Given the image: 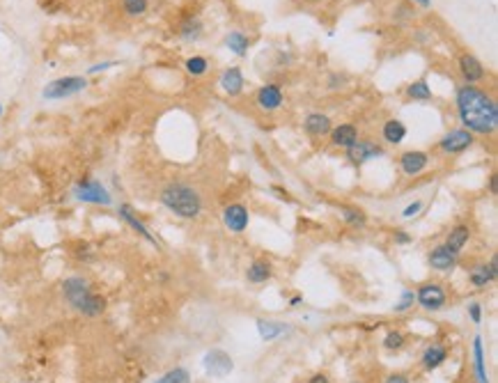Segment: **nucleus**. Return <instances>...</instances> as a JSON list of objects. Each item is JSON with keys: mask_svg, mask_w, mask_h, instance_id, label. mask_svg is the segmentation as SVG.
<instances>
[{"mask_svg": "<svg viewBox=\"0 0 498 383\" xmlns=\"http://www.w3.org/2000/svg\"><path fill=\"white\" fill-rule=\"evenodd\" d=\"M457 113L470 133H494L498 127L496 101L480 87L464 85L457 90Z\"/></svg>", "mask_w": 498, "mask_h": 383, "instance_id": "f257e3e1", "label": "nucleus"}, {"mask_svg": "<svg viewBox=\"0 0 498 383\" xmlns=\"http://www.w3.org/2000/svg\"><path fill=\"white\" fill-rule=\"evenodd\" d=\"M63 294L74 310L83 317H99L106 310V298L90 289V283L80 276H72L63 283Z\"/></svg>", "mask_w": 498, "mask_h": 383, "instance_id": "f03ea898", "label": "nucleus"}, {"mask_svg": "<svg viewBox=\"0 0 498 383\" xmlns=\"http://www.w3.org/2000/svg\"><path fill=\"white\" fill-rule=\"evenodd\" d=\"M161 204L180 218H197L202 211L200 193L188 184H168L161 190Z\"/></svg>", "mask_w": 498, "mask_h": 383, "instance_id": "7ed1b4c3", "label": "nucleus"}, {"mask_svg": "<svg viewBox=\"0 0 498 383\" xmlns=\"http://www.w3.org/2000/svg\"><path fill=\"white\" fill-rule=\"evenodd\" d=\"M87 87V78L83 76H63V78H56L51 80V83L44 85L42 90V97L46 101H60V99H67V97H76Z\"/></svg>", "mask_w": 498, "mask_h": 383, "instance_id": "20e7f679", "label": "nucleus"}, {"mask_svg": "<svg viewBox=\"0 0 498 383\" xmlns=\"http://www.w3.org/2000/svg\"><path fill=\"white\" fill-rule=\"evenodd\" d=\"M74 197H76L78 202L99 204V207L113 204V197L108 193V188L97 179H80L76 186H74Z\"/></svg>", "mask_w": 498, "mask_h": 383, "instance_id": "39448f33", "label": "nucleus"}, {"mask_svg": "<svg viewBox=\"0 0 498 383\" xmlns=\"http://www.w3.org/2000/svg\"><path fill=\"white\" fill-rule=\"evenodd\" d=\"M202 365H204V372L209 376L223 379V376H228L232 369H235V360H232L230 353L223 351V349H211V351L204 353Z\"/></svg>", "mask_w": 498, "mask_h": 383, "instance_id": "423d86ee", "label": "nucleus"}, {"mask_svg": "<svg viewBox=\"0 0 498 383\" xmlns=\"http://www.w3.org/2000/svg\"><path fill=\"white\" fill-rule=\"evenodd\" d=\"M415 303L429 312H436L441 307H446V292H443L439 283H425L415 292Z\"/></svg>", "mask_w": 498, "mask_h": 383, "instance_id": "0eeeda50", "label": "nucleus"}, {"mask_svg": "<svg viewBox=\"0 0 498 383\" xmlns=\"http://www.w3.org/2000/svg\"><path fill=\"white\" fill-rule=\"evenodd\" d=\"M473 145V133L466 131V129H455V131L446 133L439 142V147L446 154H462Z\"/></svg>", "mask_w": 498, "mask_h": 383, "instance_id": "6e6552de", "label": "nucleus"}, {"mask_svg": "<svg viewBox=\"0 0 498 383\" xmlns=\"http://www.w3.org/2000/svg\"><path fill=\"white\" fill-rule=\"evenodd\" d=\"M223 223L230 232L241 234V232L248 228V209H246L243 204H230V207H225L223 211Z\"/></svg>", "mask_w": 498, "mask_h": 383, "instance_id": "1a4fd4ad", "label": "nucleus"}, {"mask_svg": "<svg viewBox=\"0 0 498 383\" xmlns=\"http://www.w3.org/2000/svg\"><path fill=\"white\" fill-rule=\"evenodd\" d=\"M457 259H459V255L450 250L446 243L436 245V248L427 255L429 266H432V269H436V271H453L455 266H457Z\"/></svg>", "mask_w": 498, "mask_h": 383, "instance_id": "9d476101", "label": "nucleus"}, {"mask_svg": "<svg viewBox=\"0 0 498 383\" xmlns=\"http://www.w3.org/2000/svg\"><path fill=\"white\" fill-rule=\"evenodd\" d=\"M468 278H470V285L477 287V289L491 285L498 278V259L494 257L489 264H475L473 269H470Z\"/></svg>", "mask_w": 498, "mask_h": 383, "instance_id": "9b49d317", "label": "nucleus"}, {"mask_svg": "<svg viewBox=\"0 0 498 383\" xmlns=\"http://www.w3.org/2000/svg\"><path fill=\"white\" fill-rule=\"evenodd\" d=\"M118 214H120L122 221H124V223L129 225V228H131V230L136 232V234H140V237L145 239V241H149V243L159 245V241H156V237L147 230V225L142 223L140 218L133 214V209L129 207V204H120V211H118Z\"/></svg>", "mask_w": 498, "mask_h": 383, "instance_id": "f8f14e48", "label": "nucleus"}, {"mask_svg": "<svg viewBox=\"0 0 498 383\" xmlns=\"http://www.w3.org/2000/svg\"><path fill=\"white\" fill-rule=\"evenodd\" d=\"M381 154H384V149H381L379 145H374V142H360V140H356L349 149H347L349 161L356 163V166H360V163H365L370 159H377V156H381Z\"/></svg>", "mask_w": 498, "mask_h": 383, "instance_id": "ddd939ff", "label": "nucleus"}, {"mask_svg": "<svg viewBox=\"0 0 498 383\" xmlns=\"http://www.w3.org/2000/svg\"><path fill=\"white\" fill-rule=\"evenodd\" d=\"M218 83H221L225 94H230V97H237V94H241L246 80H243V74H241V69H239V67H230V69H225V72L221 74V80H218Z\"/></svg>", "mask_w": 498, "mask_h": 383, "instance_id": "4468645a", "label": "nucleus"}, {"mask_svg": "<svg viewBox=\"0 0 498 383\" xmlns=\"http://www.w3.org/2000/svg\"><path fill=\"white\" fill-rule=\"evenodd\" d=\"M283 90L278 85H264L260 92H257V106L262 111H278L283 106Z\"/></svg>", "mask_w": 498, "mask_h": 383, "instance_id": "2eb2a0df", "label": "nucleus"}, {"mask_svg": "<svg viewBox=\"0 0 498 383\" xmlns=\"http://www.w3.org/2000/svg\"><path fill=\"white\" fill-rule=\"evenodd\" d=\"M427 163H429V156L425 152H404L402 154V161H400V166H402V173L404 175H418L422 173V170L427 168Z\"/></svg>", "mask_w": 498, "mask_h": 383, "instance_id": "dca6fc26", "label": "nucleus"}, {"mask_svg": "<svg viewBox=\"0 0 498 383\" xmlns=\"http://www.w3.org/2000/svg\"><path fill=\"white\" fill-rule=\"evenodd\" d=\"M459 72H462V76L468 85L484 78V67L475 56H462L459 58Z\"/></svg>", "mask_w": 498, "mask_h": 383, "instance_id": "f3484780", "label": "nucleus"}, {"mask_svg": "<svg viewBox=\"0 0 498 383\" xmlns=\"http://www.w3.org/2000/svg\"><path fill=\"white\" fill-rule=\"evenodd\" d=\"M358 140V129L354 124H340L331 131V142L336 147H345L349 149L354 142Z\"/></svg>", "mask_w": 498, "mask_h": 383, "instance_id": "a211bd4d", "label": "nucleus"}, {"mask_svg": "<svg viewBox=\"0 0 498 383\" xmlns=\"http://www.w3.org/2000/svg\"><path fill=\"white\" fill-rule=\"evenodd\" d=\"M257 324V333H260V338L264 342H274L276 338H281V335L288 331V324H281V321H271V319H255Z\"/></svg>", "mask_w": 498, "mask_h": 383, "instance_id": "6ab92c4d", "label": "nucleus"}, {"mask_svg": "<svg viewBox=\"0 0 498 383\" xmlns=\"http://www.w3.org/2000/svg\"><path fill=\"white\" fill-rule=\"evenodd\" d=\"M446 358H448V349L443 344H432L425 349V353H422V367L432 372V369L441 367L443 362H446Z\"/></svg>", "mask_w": 498, "mask_h": 383, "instance_id": "aec40b11", "label": "nucleus"}, {"mask_svg": "<svg viewBox=\"0 0 498 383\" xmlns=\"http://www.w3.org/2000/svg\"><path fill=\"white\" fill-rule=\"evenodd\" d=\"M305 131L310 135H326L331 131V120L324 113H310L305 118Z\"/></svg>", "mask_w": 498, "mask_h": 383, "instance_id": "412c9836", "label": "nucleus"}, {"mask_svg": "<svg viewBox=\"0 0 498 383\" xmlns=\"http://www.w3.org/2000/svg\"><path fill=\"white\" fill-rule=\"evenodd\" d=\"M468 239H470V230L466 228V225H457V228L450 230V234H448V239H446V245H448V248L453 250V252H457V255H459L464 245L468 243Z\"/></svg>", "mask_w": 498, "mask_h": 383, "instance_id": "4be33fe9", "label": "nucleus"}, {"mask_svg": "<svg viewBox=\"0 0 498 383\" xmlns=\"http://www.w3.org/2000/svg\"><path fill=\"white\" fill-rule=\"evenodd\" d=\"M473 365H475V379L477 383H489L487 379V367H484V347H482V338L477 335L473 340Z\"/></svg>", "mask_w": 498, "mask_h": 383, "instance_id": "5701e85b", "label": "nucleus"}, {"mask_svg": "<svg viewBox=\"0 0 498 383\" xmlns=\"http://www.w3.org/2000/svg\"><path fill=\"white\" fill-rule=\"evenodd\" d=\"M271 273H274L271 264L264 262V259H257V262H253V264L248 266V271H246V278H248L250 283L260 285V283H267V280L271 278Z\"/></svg>", "mask_w": 498, "mask_h": 383, "instance_id": "b1692460", "label": "nucleus"}, {"mask_svg": "<svg viewBox=\"0 0 498 383\" xmlns=\"http://www.w3.org/2000/svg\"><path fill=\"white\" fill-rule=\"evenodd\" d=\"M381 133H384L386 142H391V145H400V142L407 138V127L402 124L400 120H388Z\"/></svg>", "mask_w": 498, "mask_h": 383, "instance_id": "393cba45", "label": "nucleus"}, {"mask_svg": "<svg viewBox=\"0 0 498 383\" xmlns=\"http://www.w3.org/2000/svg\"><path fill=\"white\" fill-rule=\"evenodd\" d=\"M225 46H228V49L235 53V56L243 58L246 53H248V37H246L243 32L235 30V32H230V35L225 37Z\"/></svg>", "mask_w": 498, "mask_h": 383, "instance_id": "a878e982", "label": "nucleus"}, {"mask_svg": "<svg viewBox=\"0 0 498 383\" xmlns=\"http://www.w3.org/2000/svg\"><path fill=\"white\" fill-rule=\"evenodd\" d=\"M340 211H343L345 223L351 225V228H363V225L367 223L365 211H360V209H356V207H343Z\"/></svg>", "mask_w": 498, "mask_h": 383, "instance_id": "bb28decb", "label": "nucleus"}, {"mask_svg": "<svg viewBox=\"0 0 498 383\" xmlns=\"http://www.w3.org/2000/svg\"><path fill=\"white\" fill-rule=\"evenodd\" d=\"M407 94H409V99H413V101L432 99V90H429V85L425 83V80H415V83H411L407 87Z\"/></svg>", "mask_w": 498, "mask_h": 383, "instance_id": "cd10ccee", "label": "nucleus"}, {"mask_svg": "<svg viewBox=\"0 0 498 383\" xmlns=\"http://www.w3.org/2000/svg\"><path fill=\"white\" fill-rule=\"evenodd\" d=\"M184 67H186V72L191 76H202V74H207V69H209V60L202 56H193L184 63Z\"/></svg>", "mask_w": 498, "mask_h": 383, "instance_id": "c85d7f7f", "label": "nucleus"}, {"mask_svg": "<svg viewBox=\"0 0 498 383\" xmlns=\"http://www.w3.org/2000/svg\"><path fill=\"white\" fill-rule=\"evenodd\" d=\"M152 383H191V374L184 367H175V369H170V372L163 374L161 379H156Z\"/></svg>", "mask_w": 498, "mask_h": 383, "instance_id": "c756f323", "label": "nucleus"}, {"mask_svg": "<svg viewBox=\"0 0 498 383\" xmlns=\"http://www.w3.org/2000/svg\"><path fill=\"white\" fill-rule=\"evenodd\" d=\"M180 32H182L184 39H197V37H200V32H202V23L197 21V19H186V21L182 23Z\"/></svg>", "mask_w": 498, "mask_h": 383, "instance_id": "7c9ffc66", "label": "nucleus"}, {"mask_svg": "<svg viewBox=\"0 0 498 383\" xmlns=\"http://www.w3.org/2000/svg\"><path fill=\"white\" fill-rule=\"evenodd\" d=\"M149 8V3L147 0H124V12L129 17H140V14H145Z\"/></svg>", "mask_w": 498, "mask_h": 383, "instance_id": "2f4dec72", "label": "nucleus"}, {"mask_svg": "<svg viewBox=\"0 0 498 383\" xmlns=\"http://www.w3.org/2000/svg\"><path fill=\"white\" fill-rule=\"evenodd\" d=\"M384 347L388 349V351H395V349H402V347H404V335H402L400 331H391V333L386 335Z\"/></svg>", "mask_w": 498, "mask_h": 383, "instance_id": "473e14b6", "label": "nucleus"}, {"mask_svg": "<svg viewBox=\"0 0 498 383\" xmlns=\"http://www.w3.org/2000/svg\"><path fill=\"white\" fill-rule=\"evenodd\" d=\"M413 305H415V294L411 289H404V292H402L400 303L395 305V312H407V310H411Z\"/></svg>", "mask_w": 498, "mask_h": 383, "instance_id": "72a5a7b5", "label": "nucleus"}, {"mask_svg": "<svg viewBox=\"0 0 498 383\" xmlns=\"http://www.w3.org/2000/svg\"><path fill=\"white\" fill-rule=\"evenodd\" d=\"M420 209H422V202L415 200V202H411V204H407L404 211H402V216H404V218H413V216L420 214Z\"/></svg>", "mask_w": 498, "mask_h": 383, "instance_id": "f704fd0d", "label": "nucleus"}, {"mask_svg": "<svg viewBox=\"0 0 498 383\" xmlns=\"http://www.w3.org/2000/svg\"><path fill=\"white\" fill-rule=\"evenodd\" d=\"M468 314L473 319V324H480L482 321V305L480 303H468Z\"/></svg>", "mask_w": 498, "mask_h": 383, "instance_id": "c9c22d12", "label": "nucleus"}, {"mask_svg": "<svg viewBox=\"0 0 498 383\" xmlns=\"http://www.w3.org/2000/svg\"><path fill=\"white\" fill-rule=\"evenodd\" d=\"M115 65H120V63H99V65H92L90 69H87V74H99V72H106V69H111V67Z\"/></svg>", "mask_w": 498, "mask_h": 383, "instance_id": "e433bc0d", "label": "nucleus"}, {"mask_svg": "<svg viewBox=\"0 0 498 383\" xmlns=\"http://www.w3.org/2000/svg\"><path fill=\"white\" fill-rule=\"evenodd\" d=\"M386 383H409V379H407L404 374H391V376L386 379Z\"/></svg>", "mask_w": 498, "mask_h": 383, "instance_id": "4c0bfd02", "label": "nucleus"}, {"mask_svg": "<svg viewBox=\"0 0 498 383\" xmlns=\"http://www.w3.org/2000/svg\"><path fill=\"white\" fill-rule=\"evenodd\" d=\"M395 241H398V243H409V241H411V237H409L407 232H395Z\"/></svg>", "mask_w": 498, "mask_h": 383, "instance_id": "58836bf2", "label": "nucleus"}, {"mask_svg": "<svg viewBox=\"0 0 498 383\" xmlns=\"http://www.w3.org/2000/svg\"><path fill=\"white\" fill-rule=\"evenodd\" d=\"M308 383H331V381H329V376H326V374H315V376H310Z\"/></svg>", "mask_w": 498, "mask_h": 383, "instance_id": "ea45409f", "label": "nucleus"}, {"mask_svg": "<svg viewBox=\"0 0 498 383\" xmlns=\"http://www.w3.org/2000/svg\"><path fill=\"white\" fill-rule=\"evenodd\" d=\"M301 300H303L301 296H292V300H290V305H292V307H296L299 303H301Z\"/></svg>", "mask_w": 498, "mask_h": 383, "instance_id": "a19ab883", "label": "nucleus"}, {"mask_svg": "<svg viewBox=\"0 0 498 383\" xmlns=\"http://www.w3.org/2000/svg\"><path fill=\"white\" fill-rule=\"evenodd\" d=\"M413 3H418L420 8H429V5H432V0H413Z\"/></svg>", "mask_w": 498, "mask_h": 383, "instance_id": "79ce46f5", "label": "nucleus"}, {"mask_svg": "<svg viewBox=\"0 0 498 383\" xmlns=\"http://www.w3.org/2000/svg\"><path fill=\"white\" fill-rule=\"evenodd\" d=\"M496 175H491V193H496Z\"/></svg>", "mask_w": 498, "mask_h": 383, "instance_id": "37998d69", "label": "nucleus"}, {"mask_svg": "<svg viewBox=\"0 0 498 383\" xmlns=\"http://www.w3.org/2000/svg\"><path fill=\"white\" fill-rule=\"evenodd\" d=\"M3 111H5V108H3V104H0V115H3Z\"/></svg>", "mask_w": 498, "mask_h": 383, "instance_id": "c03bdc74", "label": "nucleus"}]
</instances>
